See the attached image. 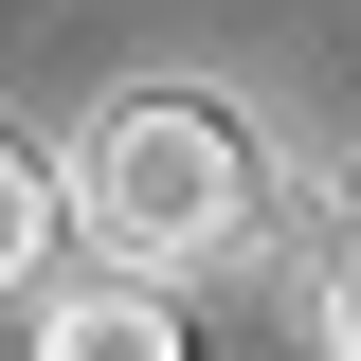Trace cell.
<instances>
[{"label": "cell", "mask_w": 361, "mask_h": 361, "mask_svg": "<svg viewBox=\"0 0 361 361\" xmlns=\"http://www.w3.org/2000/svg\"><path fill=\"white\" fill-rule=\"evenodd\" d=\"M253 199H271V163H253V127H235L217 90H127V109L73 145V217L109 235L127 271H199V253H235Z\"/></svg>", "instance_id": "cell-1"}, {"label": "cell", "mask_w": 361, "mask_h": 361, "mask_svg": "<svg viewBox=\"0 0 361 361\" xmlns=\"http://www.w3.org/2000/svg\"><path fill=\"white\" fill-rule=\"evenodd\" d=\"M37 361H199V343H180L163 271L109 253V289H54V307H37Z\"/></svg>", "instance_id": "cell-2"}, {"label": "cell", "mask_w": 361, "mask_h": 361, "mask_svg": "<svg viewBox=\"0 0 361 361\" xmlns=\"http://www.w3.org/2000/svg\"><path fill=\"white\" fill-rule=\"evenodd\" d=\"M54 217H73V180H54L37 145H0V289H37V253H54Z\"/></svg>", "instance_id": "cell-3"}, {"label": "cell", "mask_w": 361, "mask_h": 361, "mask_svg": "<svg viewBox=\"0 0 361 361\" xmlns=\"http://www.w3.org/2000/svg\"><path fill=\"white\" fill-rule=\"evenodd\" d=\"M307 325H325V361H361V217H343V253L307 271Z\"/></svg>", "instance_id": "cell-4"}]
</instances>
